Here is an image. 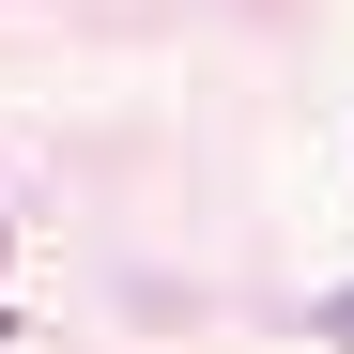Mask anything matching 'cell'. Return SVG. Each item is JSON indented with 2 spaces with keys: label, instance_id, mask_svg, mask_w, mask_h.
<instances>
[{
  "label": "cell",
  "instance_id": "1",
  "mask_svg": "<svg viewBox=\"0 0 354 354\" xmlns=\"http://www.w3.org/2000/svg\"><path fill=\"white\" fill-rule=\"evenodd\" d=\"M324 339H354V292H324Z\"/></svg>",
  "mask_w": 354,
  "mask_h": 354
}]
</instances>
